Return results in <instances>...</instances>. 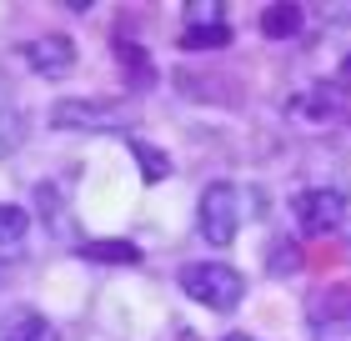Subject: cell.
<instances>
[{"label":"cell","instance_id":"6da1fadb","mask_svg":"<svg viewBox=\"0 0 351 341\" xmlns=\"http://www.w3.org/2000/svg\"><path fill=\"white\" fill-rule=\"evenodd\" d=\"M251 216H261V191L236 186V181H211L196 201V226H201V236L211 241V246H231L236 231H241Z\"/></svg>","mask_w":351,"mask_h":341},{"label":"cell","instance_id":"7a4b0ae2","mask_svg":"<svg viewBox=\"0 0 351 341\" xmlns=\"http://www.w3.org/2000/svg\"><path fill=\"white\" fill-rule=\"evenodd\" d=\"M176 281L191 301H201L206 311H236L246 296V276L226 261H186L176 271Z\"/></svg>","mask_w":351,"mask_h":341},{"label":"cell","instance_id":"3957f363","mask_svg":"<svg viewBox=\"0 0 351 341\" xmlns=\"http://www.w3.org/2000/svg\"><path fill=\"white\" fill-rule=\"evenodd\" d=\"M291 216H296V226L306 236H331V231L346 226L351 201H346V191H337V186H306V191L291 196Z\"/></svg>","mask_w":351,"mask_h":341},{"label":"cell","instance_id":"277c9868","mask_svg":"<svg viewBox=\"0 0 351 341\" xmlns=\"http://www.w3.org/2000/svg\"><path fill=\"white\" fill-rule=\"evenodd\" d=\"M131 116H125L121 101H86V95H71V101H56L51 106V126L56 131H116V126H125Z\"/></svg>","mask_w":351,"mask_h":341},{"label":"cell","instance_id":"5b68a950","mask_svg":"<svg viewBox=\"0 0 351 341\" xmlns=\"http://www.w3.org/2000/svg\"><path fill=\"white\" fill-rule=\"evenodd\" d=\"M21 56L36 75H66L75 66V40L71 36H36V40H25Z\"/></svg>","mask_w":351,"mask_h":341},{"label":"cell","instance_id":"8992f818","mask_svg":"<svg viewBox=\"0 0 351 341\" xmlns=\"http://www.w3.org/2000/svg\"><path fill=\"white\" fill-rule=\"evenodd\" d=\"M0 341H60L56 327L45 321V311L36 306H10L5 316H0Z\"/></svg>","mask_w":351,"mask_h":341},{"label":"cell","instance_id":"52a82bcc","mask_svg":"<svg viewBox=\"0 0 351 341\" xmlns=\"http://www.w3.org/2000/svg\"><path fill=\"white\" fill-rule=\"evenodd\" d=\"M311 327L316 331H351V291L346 286H331V291H316L311 296Z\"/></svg>","mask_w":351,"mask_h":341},{"label":"cell","instance_id":"ba28073f","mask_svg":"<svg viewBox=\"0 0 351 341\" xmlns=\"http://www.w3.org/2000/svg\"><path fill=\"white\" fill-rule=\"evenodd\" d=\"M261 30L271 40H291L301 30V5H291V0H276V5L261 10Z\"/></svg>","mask_w":351,"mask_h":341},{"label":"cell","instance_id":"9c48e42d","mask_svg":"<svg viewBox=\"0 0 351 341\" xmlns=\"http://www.w3.org/2000/svg\"><path fill=\"white\" fill-rule=\"evenodd\" d=\"M181 45H186V51H221V45H231V25H226V21L186 25V30H181Z\"/></svg>","mask_w":351,"mask_h":341},{"label":"cell","instance_id":"30bf717a","mask_svg":"<svg viewBox=\"0 0 351 341\" xmlns=\"http://www.w3.org/2000/svg\"><path fill=\"white\" fill-rule=\"evenodd\" d=\"M116 60H121L125 71H131V86H136V91L156 86V66L146 60V51H141L136 40H116Z\"/></svg>","mask_w":351,"mask_h":341},{"label":"cell","instance_id":"8fae6325","mask_svg":"<svg viewBox=\"0 0 351 341\" xmlns=\"http://www.w3.org/2000/svg\"><path fill=\"white\" fill-rule=\"evenodd\" d=\"M81 256L86 261H141V246H131V241H86Z\"/></svg>","mask_w":351,"mask_h":341},{"label":"cell","instance_id":"7c38bea8","mask_svg":"<svg viewBox=\"0 0 351 341\" xmlns=\"http://www.w3.org/2000/svg\"><path fill=\"white\" fill-rule=\"evenodd\" d=\"M25 231H30V216H25V211L21 206H0V246H21V241H25Z\"/></svg>","mask_w":351,"mask_h":341},{"label":"cell","instance_id":"4fadbf2b","mask_svg":"<svg viewBox=\"0 0 351 341\" xmlns=\"http://www.w3.org/2000/svg\"><path fill=\"white\" fill-rule=\"evenodd\" d=\"M131 151H136V161H141V176H146V181H161V176H171V161H166V151H156V145H146V141H136Z\"/></svg>","mask_w":351,"mask_h":341},{"label":"cell","instance_id":"5bb4252c","mask_svg":"<svg viewBox=\"0 0 351 341\" xmlns=\"http://www.w3.org/2000/svg\"><path fill=\"white\" fill-rule=\"evenodd\" d=\"M206 21H226L221 0H196V5H186V25H206Z\"/></svg>","mask_w":351,"mask_h":341},{"label":"cell","instance_id":"9a60e30c","mask_svg":"<svg viewBox=\"0 0 351 341\" xmlns=\"http://www.w3.org/2000/svg\"><path fill=\"white\" fill-rule=\"evenodd\" d=\"M301 266V251L291 246V241H281L276 251H271V271H296Z\"/></svg>","mask_w":351,"mask_h":341},{"label":"cell","instance_id":"2e32d148","mask_svg":"<svg viewBox=\"0 0 351 341\" xmlns=\"http://www.w3.org/2000/svg\"><path fill=\"white\" fill-rule=\"evenodd\" d=\"M166 341H196V336H191V331H186V327H176V331H171V336H166Z\"/></svg>","mask_w":351,"mask_h":341},{"label":"cell","instance_id":"e0dca14e","mask_svg":"<svg viewBox=\"0 0 351 341\" xmlns=\"http://www.w3.org/2000/svg\"><path fill=\"white\" fill-rule=\"evenodd\" d=\"M221 341H256V336H246V331H231V336H221Z\"/></svg>","mask_w":351,"mask_h":341},{"label":"cell","instance_id":"ac0fdd59","mask_svg":"<svg viewBox=\"0 0 351 341\" xmlns=\"http://www.w3.org/2000/svg\"><path fill=\"white\" fill-rule=\"evenodd\" d=\"M337 75H341V80H351V56L341 60V71H337Z\"/></svg>","mask_w":351,"mask_h":341}]
</instances>
